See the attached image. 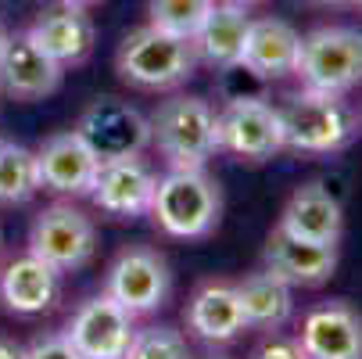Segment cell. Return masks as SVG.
Returning <instances> with one entry per match:
<instances>
[{
	"mask_svg": "<svg viewBox=\"0 0 362 359\" xmlns=\"http://www.w3.org/2000/svg\"><path fill=\"white\" fill-rule=\"evenodd\" d=\"M115 69H119L122 83H129L136 90H176L194 76L197 50H194V40L165 33L147 22L122 36Z\"/></svg>",
	"mask_w": 362,
	"mask_h": 359,
	"instance_id": "1",
	"label": "cell"
},
{
	"mask_svg": "<svg viewBox=\"0 0 362 359\" xmlns=\"http://www.w3.org/2000/svg\"><path fill=\"white\" fill-rule=\"evenodd\" d=\"M276 115L284 151H298V155H334V151H344L358 133V119L341 97L305 86L284 97Z\"/></svg>",
	"mask_w": 362,
	"mask_h": 359,
	"instance_id": "2",
	"label": "cell"
},
{
	"mask_svg": "<svg viewBox=\"0 0 362 359\" xmlns=\"http://www.w3.org/2000/svg\"><path fill=\"white\" fill-rule=\"evenodd\" d=\"M147 216H154V223L169 237H209L223 216V190L204 169H169L165 176H158Z\"/></svg>",
	"mask_w": 362,
	"mask_h": 359,
	"instance_id": "3",
	"label": "cell"
},
{
	"mask_svg": "<svg viewBox=\"0 0 362 359\" xmlns=\"http://www.w3.org/2000/svg\"><path fill=\"white\" fill-rule=\"evenodd\" d=\"M151 144L169 169H204L219 151V115L204 97L176 93L151 115Z\"/></svg>",
	"mask_w": 362,
	"mask_h": 359,
	"instance_id": "4",
	"label": "cell"
},
{
	"mask_svg": "<svg viewBox=\"0 0 362 359\" xmlns=\"http://www.w3.org/2000/svg\"><path fill=\"white\" fill-rule=\"evenodd\" d=\"M294 76L305 90L344 97L362 83V33L351 25H323L301 36Z\"/></svg>",
	"mask_w": 362,
	"mask_h": 359,
	"instance_id": "5",
	"label": "cell"
},
{
	"mask_svg": "<svg viewBox=\"0 0 362 359\" xmlns=\"http://www.w3.org/2000/svg\"><path fill=\"white\" fill-rule=\"evenodd\" d=\"M29 251L58 273L79 270L97 251V230L86 212H79L69 201H54L33 220L29 230Z\"/></svg>",
	"mask_w": 362,
	"mask_h": 359,
	"instance_id": "6",
	"label": "cell"
},
{
	"mask_svg": "<svg viewBox=\"0 0 362 359\" xmlns=\"http://www.w3.org/2000/svg\"><path fill=\"white\" fill-rule=\"evenodd\" d=\"M76 130L97 151L100 162L144 155V147L151 144V119L140 108H133L129 101H119V97L90 101L76 122Z\"/></svg>",
	"mask_w": 362,
	"mask_h": 359,
	"instance_id": "7",
	"label": "cell"
},
{
	"mask_svg": "<svg viewBox=\"0 0 362 359\" xmlns=\"http://www.w3.org/2000/svg\"><path fill=\"white\" fill-rule=\"evenodd\" d=\"M105 291L133 317L158 313L169 302V291H173V273H169L165 255H158L154 248L119 251V259L108 266Z\"/></svg>",
	"mask_w": 362,
	"mask_h": 359,
	"instance_id": "8",
	"label": "cell"
},
{
	"mask_svg": "<svg viewBox=\"0 0 362 359\" xmlns=\"http://www.w3.org/2000/svg\"><path fill=\"white\" fill-rule=\"evenodd\" d=\"M219 151L244 159V162H266L284 151L280 115L262 97H233L219 112Z\"/></svg>",
	"mask_w": 362,
	"mask_h": 359,
	"instance_id": "9",
	"label": "cell"
},
{
	"mask_svg": "<svg viewBox=\"0 0 362 359\" xmlns=\"http://www.w3.org/2000/svg\"><path fill=\"white\" fill-rule=\"evenodd\" d=\"M133 320H136L133 313H126L108 291H100L72 313L62 334L79 348L83 359H126V348L136 331Z\"/></svg>",
	"mask_w": 362,
	"mask_h": 359,
	"instance_id": "10",
	"label": "cell"
},
{
	"mask_svg": "<svg viewBox=\"0 0 362 359\" xmlns=\"http://www.w3.org/2000/svg\"><path fill=\"white\" fill-rule=\"evenodd\" d=\"M154 187H158V176H154V169L140 155L108 159L97 169V180L90 187V201L115 220H136V216L151 212Z\"/></svg>",
	"mask_w": 362,
	"mask_h": 359,
	"instance_id": "11",
	"label": "cell"
},
{
	"mask_svg": "<svg viewBox=\"0 0 362 359\" xmlns=\"http://www.w3.org/2000/svg\"><path fill=\"white\" fill-rule=\"evenodd\" d=\"M97 169H100V159H97V151L79 137V130L50 137L36 151L40 190L62 194V198H90Z\"/></svg>",
	"mask_w": 362,
	"mask_h": 359,
	"instance_id": "12",
	"label": "cell"
},
{
	"mask_svg": "<svg viewBox=\"0 0 362 359\" xmlns=\"http://www.w3.org/2000/svg\"><path fill=\"white\" fill-rule=\"evenodd\" d=\"M65 69L33 43L29 33H8L0 47V90L15 101H43L62 86Z\"/></svg>",
	"mask_w": 362,
	"mask_h": 359,
	"instance_id": "13",
	"label": "cell"
},
{
	"mask_svg": "<svg viewBox=\"0 0 362 359\" xmlns=\"http://www.w3.org/2000/svg\"><path fill=\"white\" fill-rule=\"evenodd\" d=\"M294 341L305 359H362V317L341 298L323 302L305 313Z\"/></svg>",
	"mask_w": 362,
	"mask_h": 359,
	"instance_id": "14",
	"label": "cell"
},
{
	"mask_svg": "<svg viewBox=\"0 0 362 359\" xmlns=\"http://www.w3.org/2000/svg\"><path fill=\"white\" fill-rule=\"evenodd\" d=\"M266 270L284 277L291 287H320L337 270V244L301 241L280 227L266 237Z\"/></svg>",
	"mask_w": 362,
	"mask_h": 359,
	"instance_id": "15",
	"label": "cell"
},
{
	"mask_svg": "<svg viewBox=\"0 0 362 359\" xmlns=\"http://www.w3.org/2000/svg\"><path fill=\"white\" fill-rule=\"evenodd\" d=\"M280 230L301 237V241H316V244H341L344 234V212L341 201L330 194V187H323L320 180L301 183L280 212Z\"/></svg>",
	"mask_w": 362,
	"mask_h": 359,
	"instance_id": "16",
	"label": "cell"
},
{
	"mask_svg": "<svg viewBox=\"0 0 362 359\" xmlns=\"http://www.w3.org/2000/svg\"><path fill=\"white\" fill-rule=\"evenodd\" d=\"M187 331L209 345H226L240 338L247 331V320H244L237 284H223V280L201 284L187 302Z\"/></svg>",
	"mask_w": 362,
	"mask_h": 359,
	"instance_id": "17",
	"label": "cell"
},
{
	"mask_svg": "<svg viewBox=\"0 0 362 359\" xmlns=\"http://www.w3.org/2000/svg\"><path fill=\"white\" fill-rule=\"evenodd\" d=\"M298 50H301V36L294 33V25H287L284 18H251L247 25V40L240 50V65L258 76V79H284L294 72L298 65Z\"/></svg>",
	"mask_w": 362,
	"mask_h": 359,
	"instance_id": "18",
	"label": "cell"
},
{
	"mask_svg": "<svg viewBox=\"0 0 362 359\" xmlns=\"http://www.w3.org/2000/svg\"><path fill=\"white\" fill-rule=\"evenodd\" d=\"M58 295H62V273L47 266L43 259H36L33 251L8 263L4 273H0V302L18 317H40L54 309Z\"/></svg>",
	"mask_w": 362,
	"mask_h": 359,
	"instance_id": "19",
	"label": "cell"
},
{
	"mask_svg": "<svg viewBox=\"0 0 362 359\" xmlns=\"http://www.w3.org/2000/svg\"><path fill=\"white\" fill-rule=\"evenodd\" d=\"M25 33H29L33 43H36L40 50H47V55L54 58L62 69L86 62L90 50H93V40H97L90 15H86L83 8H76V4H62V8L43 11Z\"/></svg>",
	"mask_w": 362,
	"mask_h": 359,
	"instance_id": "20",
	"label": "cell"
},
{
	"mask_svg": "<svg viewBox=\"0 0 362 359\" xmlns=\"http://www.w3.org/2000/svg\"><path fill=\"white\" fill-rule=\"evenodd\" d=\"M247 25L251 15L244 4H233V0H223L209 11V18L201 22V29L194 33V50L197 62L216 65V69H233L240 65V50L247 40Z\"/></svg>",
	"mask_w": 362,
	"mask_h": 359,
	"instance_id": "21",
	"label": "cell"
},
{
	"mask_svg": "<svg viewBox=\"0 0 362 359\" xmlns=\"http://www.w3.org/2000/svg\"><path fill=\"white\" fill-rule=\"evenodd\" d=\"M237 295H240V305H244L247 327H258V331H276L294 313V287L266 266L247 273L237 284Z\"/></svg>",
	"mask_w": 362,
	"mask_h": 359,
	"instance_id": "22",
	"label": "cell"
},
{
	"mask_svg": "<svg viewBox=\"0 0 362 359\" xmlns=\"http://www.w3.org/2000/svg\"><path fill=\"white\" fill-rule=\"evenodd\" d=\"M40 190L36 151L0 140V205H25Z\"/></svg>",
	"mask_w": 362,
	"mask_h": 359,
	"instance_id": "23",
	"label": "cell"
},
{
	"mask_svg": "<svg viewBox=\"0 0 362 359\" xmlns=\"http://www.w3.org/2000/svg\"><path fill=\"white\" fill-rule=\"evenodd\" d=\"M212 8L216 0H147V22L165 33L194 40V33L201 29Z\"/></svg>",
	"mask_w": 362,
	"mask_h": 359,
	"instance_id": "24",
	"label": "cell"
},
{
	"mask_svg": "<svg viewBox=\"0 0 362 359\" xmlns=\"http://www.w3.org/2000/svg\"><path fill=\"white\" fill-rule=\"evenodd\" d=\"M126 359H194L187 338L169 324H151L133 331V341L126 348Z\"/></svg>",
	"mask_w": 362,
	"mask_h": 359,
	"instance_id": "25",
	"label": "cell"
},
{
	"mask_svg": "<svg viewBox=\"0 0 362 359\" xmlns=\"http://www.w3.org/2000/svg\"><path fill=\"white\" fill-rule=\"evenodd\" d=\"M25 359H83L65 334H43L25 348Z\"/></svg>",
	"mask_w": 362,
	"mask_h": 359,
	"instance_id": "26",
	"label": "cell"
},
{
	"mask_svg": "<svg viewBox=\"0 0 362 359\" xmlns=\"http://www.w3.org/2000/svg\"><path fill=\"white\" fill-rule=\"evenodd\" d=\"M251 359H305L301 355V348H298V341H287V338H273V341H266L262 348H258Z\"/></svg>",
	"mask_w": 362,
	"mask_h": 359,
	"instance_id": "27",
	"label": "cell"
},
{
	"mask_svg": "<svg viewBox=\"0 0 362 359\" xmlns=\"http://www.w3.org/2000/svg\"><path fill=\"white\" fill-rule=\"evenodd\" d=\"M0 359H25V348L11 338H0Z\"/></svg>",
	"mask_w": 362,
	"mask_h": 359,
	"instance_id": "28",
	"label": "cell"
},
{
	"mask_svg": "<svg viewBox=\"0 0 362 359\" xmlns=\"http://www.w3.org/2000/svg\"><path fill=\"white\" fill-rule=\"evenodd\" d=\"M308 4H323V8H341V4H355V0H308Z\"/></svg>",
	"mask_w": 362,
	"mask_h": 359,
	"instance_id": "29",
	"label": "cell"
},
{
	"mask_svg": "<svg viewBox=\"0 0 362 359\" xmlns=\"http://www.w3.org/2000/svg\"><path fill=\"white\" fill-rule=\"evenodd\" d=\"M62 4H76V8H86V4H97V0H62Z\"/></svg>",
	"mask_w": 362,
	"mask_h": 359,
	"instance_id": "30",
	"label": "cell"
},
{
	"mask_svg": "<svg viewBox=\"0 0 362 359\" xmlns=\"http://www.w3.org/2000/svg\"><path fill=\"white\" fill-rule=\"evenodd\" d=\"M4 40H8V29H4V22H0V47H4Z\"/></svg>",
	"mask_w": 362,
	"mask_h": 359,
	"instance_id": "31",
	"label": "cell"
},
{
	"mask_svg": "<svg viewBox=\"0 0 362 359\" xmlns=\"http://www.w3.org/2000/svg\"><path fill=\"white\" fill-rule=\"evenodd\" d=\"M233 4H244L247 8V4H258V0H233Z\"/></svg>",
	"mask_w": 362,
	"mask_h": 359,
	"instance_id": "32",
	"label": "cell"
},
{
	"mask_svg": "<svg viewBox=\"0 0 362 359\" xmlns=\"http://www.w3.org/2000/svg\"><path fill=\"white\" fill-rule=\"evenodd\" d=\"M0 251H4V234H0Z\"/></svg>",
	"mask_w": 362,
	"mask_h": 359,
	"instance_id": "33",
	"label": "cell"
},
{
	"mask_svg": "<svg viewBox=\"0 0 362 359\" xmlns=\"http://www.w3.org/2000/svg\"><path fill=\"white\" fill-rule=\"evenodd\" d=\"M355 4H358V8H362V0H355Z\"/></svg>",
	"mask_w": 362,
	"mask_h": 359,
	"instance_id": "34",
	"label": "cell"
}]
</instances>
